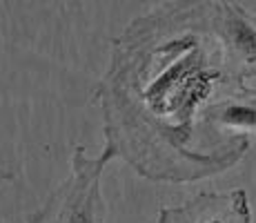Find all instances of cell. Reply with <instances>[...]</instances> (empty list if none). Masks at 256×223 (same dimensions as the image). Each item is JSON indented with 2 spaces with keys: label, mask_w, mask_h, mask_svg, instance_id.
Listing matches in <instances>:
<instances>
[{
  "label": "cell",
  "mask_w": 256,
  "mask_h": 223,
  "mask_svg": "<svg viewBox=\"0 0 256 223\" xmlns=\"http://www.w3.org/2000/svg\"><path fill=\"white\" fill-rule=\"evenodd\" d=\"M234 85L220 34V3L172 0L134 18L112 43L94 89L105 145L154 183H190L232 167L250 145L236 134L216 150H192L203 112Z\"/></svg>",
  "instance_id": "cell-1"
},
{
  "label": "cell",
  "mask_w": 256,
  "mask_h": 223,
  "mask_svg": "<svg viewBox=\"0 0 256 223\" xmlns=\"http://www.w3.org/2000/svg\"><path fill=\"white\" fill-rule=\"evenodd\" d=\"M116 154L105 145L98 156H90L85 145H76L70 174L24 223H105L107 203L102 199V174Z\"/></svg>",
  "instance_id": "cell-2"
},
{
  "label": "cell",
  "mask_w": 256,
  "mask_h": 223,
  "mask_svg": "<svg viewBox=\"0 0 256 223\" xmlns=\"http://www.w3.org/2000/svg\"><path fill=\"white\" fill-rule=\"evenodd\" d=\"M154 223H254L245 187L228 192H198L180 205L158 210Z\"/></svg>",
  "instance_id": "cell-3"
},
{
  "label": "cell",
  "mask_w": 256,
  "mask_h": 223,
  "mask_svg": "<svg viewBox=\"0 0 256 223\" xmlns=\"http://www.w3.org/2000/svg\"><path fill=\"white\" fill-rule=\"evenodd\" d=\"M14 178H16V174H14L12 170H7V167H0V185H2V183L14 181ZM0 223H7V221H4L2 216H0Z\"/></svg>",
  "instance_id": "cell-4"
},
{
  "label": "cell",
  "mask_w": 256,
  "mask_h": 223,
  "mask_svg": "<svg viewBox=\"0 0 256 223\" xmlns=\"http://www.w3.org/2000/svg\"><path fill=\"white\" fill-rule=\"evenodd\" d=\"M252 18H254V23H256V14H254V16H252Z\"/></svg>",
  "instance_id": "cell-5"
}]
</instances>
